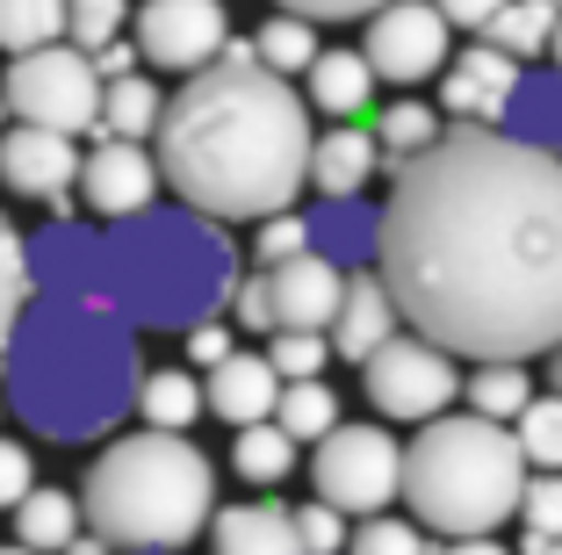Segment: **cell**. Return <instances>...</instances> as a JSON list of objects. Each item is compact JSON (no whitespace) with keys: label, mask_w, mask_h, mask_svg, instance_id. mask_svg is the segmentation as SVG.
<instances>
[{"label":"cell","mask_w":562,"mask_h":555,"mask_svg":"<svg viewBox=\"0 0 562 555\" xmlns=\"http://www.w3.org/2000/svg\"><path fill=\"white\" fill-rule=\"evenodd\" d=\"M375 275L454 360H541L562 340V159L447 123L390 174Z\"/></svg>","instance_id":"6da1fadb"},{"label":"cell","mask_w":562,"mask_h":555,"mask_svg":"<svg viewBox=\"0 0 562 555\" xmlns=\"http://www.w3.org/2000/svg\"><path fill=\"white\" fill-rule=\"evenodd\" d=\"M151 166L159 188L181 196V210H202L216 224H260L303 196L311 109L281 73L252 58V44L232 36L159 109Z\"/></svg>","instance_id":"7a4b0ae2"},{"label":"cell","mask_w":562,"mask_h":555,"mask_svg":"<svg viewBox=\"0 0 562 555\" xmlns=\"http://www.w3.org/2000/svg\"><path fill=\"white\" fill-rule=\"evenodd\" d=\"M137 332L116 303L87 289H30L8 354H0V404L30 425L36 441L87 447L116 433L137 404Z\"/></svg>","instance_id":"3957f363"},{"label":"cell","mask_w":562,"mask_h":555,"mask_svg":"<svg viewBox=\"0 0 562 555\" xmlns=\"http://www.w3.org/2000/svg\"><path fill=\"white\" fill-rule=\"evenodd\" d=\"M238 289V245L202 210H137L123 224L94 231L87 253V296L116 303L131 332H188L202 318H224Z\"/></svg>","instance_id":"277c9868"},{"label":"cell","mask_w":562,"mask_h":555,"mask_svg":"<svg viewBox=\"0 0 562 555\" xmlns=\"http://www.w3.org/2000/svg\"><path fill=\"white\" fill-rule=\"evenodd\" d=\"M216 512V469L188 433H123L87 462L80 526L116 555H181Z\"/></svg>","instance_id":"5b68a950"},{"label":"cell","mask_w":562,"mask_h":555,"mask_svg":"<svg viewBox=\"0 0 562 555\" xmlns=\"http://www.w3.org/2000/svg\"><path fill=\"white\" fill-rule=\"evenodd\" d=\"M519 484H527V462H519L505 425L476 419V411H440L404 447L397 498L412 506V526L462 541V534H497L513 520Z\"/></svg>","instance_id":"8992f818"},{"label":"cell","mask_w":562,"mask_h":555,"mask_svg":"<svg viewBox=\"0 0 562 555\" xmlns=\"http://www.w3.org/2000/svg\"><path fill=\"white\" fill-rule=\"evenodd\" d=\"M0 101L15 123H36V131H94L101 115V73L87 51H72L66 36L58 44H36L22 58H8V80H0Z\"/></svg>","instance_id":"52a82bcc"},{"label":"cell","mask_w":562,"mask_h":555,"mask_svg":"<svg viewBox=\"0 0 562 555\" xmlns=\"http://www.w3.org/2000/svg\"><path fill=\"white\" fill-rule=\"evenodd\" d=\"M397 476H404V447L382 433L375 419H339L317 441L311 455V498L331 512H347V520H375L390 498H397Z\"/></svg>","instance_id":"ba28073f"},{"label":"cell","mask_w":562,"mask_h":555,"mask_svg":"<svg viewBox=\"0 0 562 555\" xmlns=\"http://www.w3.org/2000/svg\"><path fill=\"white\" fill-rule=\"evenodd\" d=\"M361 390L382 419L426 425V419H440L447 404H462V360L447 354V346L418 340V332H397V340H382L375 354L361 360Z\"/></svg>","instance_id":"9c48e42d"},{"label":"cell","mask_w":562,"mask_h":555,"mask_svg":"<svg viewBox=\"0 0 562 555\" xmlns=\"http://www.w3.org/2000/svg\"><path fill=\"white\" fill-rule=\"evenodd\" d=\"M361 58L375 80L390 87H418L454 58L447 51V15L432 0H382L375 15H368V36H361Z\"/></svg>","instance_id":"30bf717a"},{"label":"cell","mask_w":562,"mask_h":555,"mask_svg":"<svg viewBox=\"0 0 562 555\" xmlns=\"http://www.w3.org/2000/svg\"><path fill=\"white\" fill-rule=\"evenodd\" d=\"M137 58L159 73H202L216 51L232 44V8L224 0H145L137 8Z\"/></svg>","instance_id":"8fae6325"},{"label":"cell","mask_w":562,"mask_h":555,"mask_svg":"<svg viewBox=\"0 0 562 555\" xmlns=\"http://www.w3.org/2000/svg\"><path fill=\"white\" fill-rule=\"evenodd\" d=\"M72 188L87 196V210H94L101 224H123V217H137V210L159 202V166H151V152L131 145V137H101V145L80 159Z\"/></svg>","instance_id":"7c38bea8"},{"label":"cell","mask_w":562,"mask_h":555,"mask_svg":"<svg viewBox=\"0 0 562 555\" xmlns=\"http://www.w3.org/2000/svg\"><path fill=\"white\" fill-rule=\"evenodd\" d=\"M72 174H80V145H72L66 131H36V123L0 131V188H8V196L50 202V210L66 217Z\"/></svg>","instance_id":"4fadbf2b"},{"label":"cell","mask_w":562,"mask_h":555,"mask_svg":"<svg viewBox=\"0 0 562 555\" xmlns=\"http://www.w3.org/2000/svg\"><path fill=\"white\" fill-rule=\"evenodd\" d=\"M513 87H519V66L505 58V51H491V44L462 51V58H447V66H440V123H476V131H497Z\"/></svg>","instance_id":"5bb4252c"},{"label":"cell","mask_w":562,"mask_h":555,"mask_svg":"<svg viewBox=\"0 0 562 555\" xmlns=\"http://www.w3.org/2000/svg\"><path fill=\"white\" fill-rule=\"evenodd\" d=\"M339 267L325 253H296V260H274L260 267V289H267V311H274V332H325L331 311H339Z\"/></svg>","instance_id":"9a60e30c"},{"label":"cell","mask_w":562,"mask_h":555,"mask_svg":"<svg viewBox=\"0 0 562 555\" xmlns=\"http://www.w3.org/2000/svg\"><path fill=\"white\" fill-rule=\"evenodd\" d=\"M397 332H404V311H397V296H390V281H382L375 267H347L339 311H331V325H325V346L339 360H368L382 340H397Z\"/></svg>","instance_id":"2e32d148"},{"label":"cell","mask_w":562,"mask_h":555,"mask_svg":"<svg viewBox=\"0 0 562 555\" xmlns=\"http://www.w3.org/2000/svg\"><path fill=\"white\" fill-rule=\"evenodd\" d=\"M274 397H281V376L267 368V354H224L202 382V411H216L224 425H260L274 419Z\"/></svg>","instance_id":"e0dca14e"},{"label":"cell","mask_w":562,"mask_h":555,"mask_svg":"<svg viewBox=\"0 0 562 555\" xmlns=\"http://www.w3.org/2000/svg\"><path fill=\"white\" fill-rule=\"evenodd\" d=\"M303 224H311V253H325L339 275H347V267H375L382 210L368 196H317V210L303 217Z\"/></svg>","instance_id":"ac0fdd59"},{"label":"cell","mask_w":562,"mask_h":555,"mask_svg":"<svg viewBox=\"0 0 562 555\" xmlns=\"http://www.w3.org/2000/svg\"><path fill=\"white\" fill-rule=\"evenodd\" d=\"M497 131L548 152V159H562V66H519V87L505 101V123Z\"/></svg>","instance_id":"d6986e66"},{"label":"cell","mask_w":562,"mask_h":555,"mask_svg":"<svg viewBox=\"0 0 562 555\" xmlns=\"http://www.w3.org/2000/svg\"><path fill=\"white\" fill-rule=\"evenodd\" d=\"M368 180H375V137L361 123H339V131L311 137L303 188H317V196H368Z\"/></svg>","instance_id":"ffe728a7"},{"label":"cell","mask_w":562,"mask_h":555,"mask_svg":"<svg viewBox=\"0 0 562 555\" xmlns=\"http://www.w3.org/2000/svg\"><path fill=\"white\" fill-rule=\"evenodd\" d=\"M368 101H375V73L361 51H317L303 66V109L353 123V115H368Z\"/></svg>","instance_id":"44dd1931"},{"label":"cell","mask_w":562,"mask_h":555,"mask_svg":"<svg viewBox=\"0 0 562 555\" xmlns=\"http://www.w3.org/2000/svg\"><path fill=\"white\" fill-rule=\"evenodd\" d=\"M210 555H296V541H289V506L210 512Z\"/></svg>","instance_id":"7402d4cb"},{"label":"cell","mask_w":562,"mask_h":555,"mask_svg":"<svg viewBox=\"0 0 562 555\" xmlns=\"http://www.w3.org/2000/svg\"><path fill=\"white\" fill-rule=\"evenodd\" d=\"M72 534H80V498L72 490H50V484H30V498L15 506V548L58 555Z\"/></svg>","instance_id":"603a6c76"},{"label":"cell","mask_w":562,"mask_h":555,"mask_svg":"<svg viewBox=\"0 0 562 555\" xmlns=\"http://www.w3.org/2000/svg\"><path fill=\"white\" fill-rule=\"evenodd\" d=\"M555 15H562V0H505V8H497V15L483 22V44L505 51L513 66H527V58H548Z\"/></svg>","instance_id":"cb8c5ba5"},{"label":"cell","mask_w":562,"mask_h":555,"mask_svg":"<svg viewBox=\"0 0 562 555\" xmlns=\"http://www.w3.org/2000/svg\"><path fill=\"white\" fill-rule=\"evenodd\" d=\"M159 109L166 95L145 80V73H123V80H101V115H94V131L101 137H131V145H145L151 131H159Z\"/></svg>","instance_id":"d4e9b609"},{"label":"cell","mask_w":562,"mask_h":555,"mask_svg":"<svg viewBox=\"0 0 562 555\" xmlns=\"http://www.w3.org/2000/svg\"><path fill=\"white\" fill-rule=\"evenodd\" d=\"M131 411H145L151 433H188V425L202 419V382L188 376V368H145Z\"/></svg>","instance_id":"484cf974"},{"label":"cell","mask_w":562,"mask_h":555,"mask_svg":"<svg viewBox=\"0 0 562 555\" xmlns=\"http://www.w3.org/2000/svg\"><path fill=\"white\" fill-rule=\"evenodd\" d=\"M440 131H447V123L426 109V101H390V109L375 115V131H368V137H375V166H382V174H404V166H412Z\"/></svg>","instance_id":"4316f807"},{"label":"cell","mask_w":562,"mask_h":555,"mask_svg":"<svg viewBox=\"0 0 562 555\" xmlns=\"http://www.w3.org/2000/svg\"><path fill=\"white\" fill-rule=\"evenodd\" d=\"M462 397H469V411H476V419L513 425L519 404L533 397V368H527V360H476V368L462 376Z\"/></svg>","instance_id":"83f0119b"},{"label":"cell","mask_w":562,"mask_h":555,"mask_svg":"<svg viewBox=\"0 0 562 555\" xmlns=\"http://www.w3.org/2000/svg\"><path fill=\"white\" fill-rule=\"evenodd\" d=\"M274 425H281V433H289L296 447H317L331 425H339V390H331L325 376H311V382H281Z\"/></svg>","instance_id":"f1b7e54d"},{"label":"cell","mask_w":562,"mask_h":555,"mask_svg":"<svg viewBox=\"0 0 562 555\" xmlns=\"http://www.w3.org/2000/svg\"><path fill=\"white\" fill-rule=\"evenodd\" d=\"M505 433H513V447H519L527 469H555L562 476V397L555 390H533Z\"/></svg>","instance_id":"f546056e"},{"label":"cell","mask_w":562,"mask_h":555,"mask_svg":"<svg viewBox=\"0 0 562 555\" xmlns=\"http://www.w3.org/2000/svg\"><path fill=\"white\" fill-rule=\"evenodd\" d=\"M232 469L246 476V484L274 490V484H289V469H296V441H289V433H281L274 419L238 425V441H232Z\"/></svg>","instance_id":"4dcf8cb0"},{"label":"cell","mask_w":562,"mask_h":555,"mask_svg":"<svg viewBox=\"0 0 562 555\" xmlns=\"http://www.w3.org/2000/svg\"><path fill=\"white\" fill-rule=\"evenodd\" d=\"M58 36H66V0H0V51L8 58L58 44Z\"/></svg>","instance_id":"1f68e13d"},{"label":"cell","mask_w":562,"mask_h":555,"mask_svg":"<svg viewBox=\"0 0 562 555\" xmlns=\"http://www.w3.org/2000/svg\"><path fill=\"white\" fill-rule=\"evenodd\" d=\"M252 58H260L267 73H303L317 58V22H303V15H274V22H260V36H252Z\"/></svg>","instance_id":"d6a6232c"},{"label":"cell","mask_w":562,"mask_h":555,"mask_svg":"<svg viewBox=\"0 0 562 555\" xmlns=\"http://www.w3.org/2000/svg\"><path fill=\"white\" fill-rule=\"evenodd\" d=\"M22 303H30V245H22V231L0 217V354H8V332H15Z\"/></svg>","instance_id":"836d02e7"},{"label":"cell","mask_w":562,"mask_h":555,"mask_svg":"<svg viewBox=\"0 0 562 555\" xmlns=\"http://www.w3.org/2000/svg\"><path fill=\"white\" fill-rule=\"evenodd\" d=\"M131 22V0H66V44L94 58L101 44H116Z\"/></svg>","instance_id":"e575fe53"},{"label":"cell","mask_w":562,"mask_h":555,"mask_svg":"<svg viewBox=\"0 0 562 555\" xmlns=\"http://www.w3.org/2000/svg\"><path fill=\"white\" fill-rule=\"evenodd\" d=\"M325 360H331L325 332H274V340H267V368H274L281 382H311V376H325Z\"/></svg>","instance_id":"d590c367"},{"label":"cell","mask_w":562,"mask_h":555,"mask_svg":"<svg viewBox=\"0 0 562 555\" xmlns=\"http://www.w3.org/2000/svg\"><path fill=\"white\" fill-rule=\"evenodd\" d=\"M339 555H426V526H412V520H361V526H347V548Z\"/></svg>","instance_id":"8d00e7d4"},{"label":"cell","mask_w":562,"mask_h":555,"mask_svg":"<svg viewBox=\"0 0 562 555\" xmlns=\"http://www.w3.org/2000/svg\"><path fill=\"white\" fill-rule=\"evenodd\" d=\"M289 541H296V555H339L347 548V512H331V506H296L289 512Z\"/></svg>","instance_id":"74e56055"},{"label":"cell","mask_w":562,"mask_h":555,"mask_svg":"<svg viewBox=\"0 0 562 555\" xmlns=\"http://www.w3.org/2000/svg\"><path fill=\"white\" fill-rule=\"evenodd\" d=\"M513 520H527V534H562V476L555 469H527Z\"/></svg>","instance_id":"f35d334b"},{"label":"cell","mask_w":562,"mask_h":555,"mask_svg":"<svg viewBox=\"0 0 562 555\" xmlns=\"http://www.w3.org/2000/svg\"><path fill=\"white\" fill-rule=\"evenodd\" d=\"M252 253H260V267H274V260H296V253H311V224H303L296 210H274V217H260V238H252Z\"/></svg>","instance_id":"ab89813d"},{"label":"cell","mask_w":562,"mask_h":555,"mask_svg":"<svg viewBox=\"0 0 562 555\" xmlns=\"http://www.w3.org/2000/svg\"><path fill=\"white\" fill-rule=\"evenodd\" d=\"M30 484H36L30 447H22V441H0V512H15L22 498H30Z\"/></svg>","instance_id":"60d3db41"},{"label":"cell","mask_w":562,"mask_h":555,"mask_svg":"<svg viewBox=\"0 0 562 555\" xmlns=\"http://www.w3.org/2000/svg\"><path fill=\"white\" fill-rule=\"evenodd\" d=\"M382 0H281V15H303V22H368Z\"/></svg>","instance_id":"b9f144b4"},{"label":"cell","mask_w":562,"mask_h":555,"mask_svg":"<svg viewBox=\"0 0 562 555\" xmlns=\"http://www.w3.org/2000/svg\"><path fill=\"white\" fill-rule=\"evenodd\" d=\"M224 311L238 318V325L246 332H274V311H267V289H260V275H238V289H232V303H224Z\"/></svg>","instance_id":"7bdbcfd3"},{"label":"cell","mask_w":562,"mask_h":555,"mask_svg":"<svg viewBox=\"0 0 562 555\" xmlns=\"http://www.w3.org/2000/svg\"><path fill=\"white\" fill-rule=\"evenodd\" d=\"M224 354H232V325H224V318H202V325H188V360H195V368H216Z\"/></svg>","instance_id":"ee69618b"},{"label":"cell","mask_w":562,"mask_h":555,"mask_svg":"<svg viewBox=\"0 0 562 555\" xmlns=\"http://www.w3.org/2000/svg\"><path fill=\"white\" fill-rule=\"evenodd\" d=\"M432 8L447 15V30H476V36H483V22H491L505 0H432Z\"/></svg>","instance_id":"f6af8a7d"},{"label":"cell","mask_w":562,"mask_h":555,"mask_svg":"<svg viewBox=\"0 0 562 555\" xmlns=\"http://www.w3.org/2000/svg\"><path fill=\"white\" fill-rule=\"evenodd\" d=\"M94 73H101V80H123V73H137V44H123V36H116V44H101V51H94Z\"/></svg>","instance_id":"bcb514c9"},{"label":"cell","mask_w":562,"mask_h":555,"mask_svg":"<svg viewBox=\"0 0 562 555\" xmlns=\"http://www.w3.org/2000/svg\"><path fill=\"white\" fill-rule=\"evenodd\" d=\"M440 555H513V548H497L491 534H462V541H447Z\"/></svg>","instance_id":"7dc6e473"},{"label":"cell","mask_w":562,"mask_h":555,"mask_svg":"<svg viewBox=\"0 0 562 555\" xmlns=\"http://www.w3.org/2000/svg\"><path fill=\"white\" fill-rule=\"evenodd\" d=\"M519 555H562V534H527V541H519Z\"/></svg>","instance_id":"c3c4849f"},{"label":"cell","mask_w":562,"mask_h":555,"mask_svg":"<svg viewBox=\"0 0 562 555\" xmlns=\"http://www.w3.org/2000/svg\"><path fill=\"white\" fill-rule=\"evenodd\" d=\"M58 555H116V548H109V541H80V534H72V541H66Z\"/></svg>","instance_id":"681fc988"},{"label":"cell","mask_w":562,"mask_h":555,"mask_svg":"<svg viewBox=\"0 0 562 555\" xmlns=\"http://www.w3.org/2000/svg\"><path fill=\"white\" fill-rule=\"evenodd\" d=\"M548 390H555V397H562V340H555V346H548Z\"/></svg>","instance_id":"f907efd6"},{"label":"cell","mask_w":562,"mask_h":555,"mask_svg":"<svg viewBox=\"0 0 562 555\" xmlns=\"http://www.w3.org/2000/svg\"><path fill=\"white\" fill-rule=\"evenodd\" d=\"M548 51H555V66H562V15H555V36H548Z\"/></svg>","instance_id":"816d5d0a"},{"label":"cell","mask_w":562,"mask_h":555,"mask_svg":"<svg viewBox=\"0 0 562 555\" xmlns=\"http://www.w3.org/2000/svg\"><path fill=\"white\" fill-rule=\"evenodd\" d=\"M0 555H30V548H15V541H8V548H0Z\"/></svg>","instance_id":"f5cc1de1"},{"label":"cell","mask_w":562,"mask_h":555,"mask_svg":"<svg viewBox=\"0 0 562 555\" xmlns=\"http://www.w3.org/2000/svg\"><path fill=\"white\" fill-rule=\"evenodd\" d=\"M0 115H8V101H0Z\"/></svg>","instance_id":"db71d44e"},{"label":"cell","mask_w":562,"mask_h":555,"mask_svg":"<svg viewBox=\"0 0 562 555\" xmlns=\"http://www.w3.org/2000/svg\"><path fill=\"white\" fill-rule=\"evenodd\" d=\"M0 411H8V404H0Z\"/></svg>","instance_id":"11a10c76"}]
</instances>
